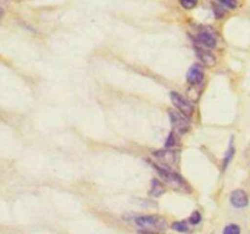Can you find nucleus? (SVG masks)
I'll return each mask as SVG.
<instances>
[{
  "label": "nucleus",
  "instance_id": "6",
  "mask_svg": "<svg viewBox=\"0 0 250 234\" xmlns=\"http://www.w3.org/2000/svg\"><path fill=\"white\" fill-rule=\"evenodd\" d=\"M229 200H231V204L234 207H237V209H243V207H246L249 204L248 195L242 189L233 190L231 196H229Z\"/></svg>",
  "mask_w": 250,
  "mask_h": 234
},
{
  "label": "nucleus",
  "instance_id": "2",
  "mask_svg": "<svg viewBox=\"0 0 250 234\" xmlns=\"http://www.w3.org/2000/svg\"><path fill=\"white\" fill-rule=\"evenodd\" d=\"M137 226L146 232H163L167 227L166 219L158 214H146L138 216L134 219Z\"/></svg>",
  "mask_w": 250,
  "mask_h": 234
},
{
  "label": "nucleus",
  "instance_id": "4",
  "mask_svg": "<svg viewBox=\"0 0 250 234\" xmlns=\"http://www.w3.org/2000/svg\"><path fill=\"white\" fill-rule=\"evenodd\" d=\"M154 155L159 158L161 165L165 166H173L178 161V157H180L178 151L173 150V149H163L160 151H156Z\"/></svg>",
  "mask_w": 250,
  "mask_h": 234
},
{
  "label": "nucleus",
  "instance_id": "19",
  "mask_svg": "<svg viewBox=\"0 0 250 234\" xmlns=\"http://www.w3.org/2000/svg\"><path fill=\"white\" fill-rule=\"evenodd\" d=\"M1 15H2V10H1V7H0V17H1Z\"/></svg>",
  "mask_w": 250,
  "mask_h": 234
},
{
  "label": "nucleus",
  "instance_id": "7",
  "mask_svg": "<svg viewBox=\"0 0 250 234\" xmlns=\"http://www.w3.org/2000/svg\"><path fill=\"white\" fill-rule=\"evenodd\" d=\"M203 79H204V71H203V68L199 65H193L188 70L187 80L190 84H200Z\"/></svg>",
  "mask_w": 250,
  "mask_h": 234
},
{
  "label": "nucleus",
  "instance_id": "1",
  "mask_svg": "<svg viewBox=\"0 0 250 234\" xmlns=\"http://www.w3.org/2000/svg\"><path fill=\"white\" fill-rule=\"evenodd\" d=\"M154 167H155L160 177L163 178V180L168 187H171L175 190H178V192H190L188 183L180 175H177L173 171H170L168 168H164L160 165H154Z\"/></svg>",
  "mask_w": 250,
  "mask_h": 234
},
{
  "label": "nucleus",
  "instance_id": "10",
  "mask_svg": "<svg viewBox=\"0 0 250 234\" xmlns=\"http://www.w3.org/2000/svg\"><path fill=\"white\" fill-rule=\"evenodd\" d=\"M164 192H165V188H164L163 183H161L160 180H158V179L151 180V189H150V192H149V194H150L151 196L158 197V196H160Z\"/></svg>",
  "mask_w": 250,
  "mask_h": 234
},
{
  "label": "nucleus",
  "instance_id": "12",
  "mask_svg": "<svg viewBox=\"0 0 250 234\" xmlns=\"http://www.w3.org/2000/svg\"><path fill=\"white\" fill-rule=\"evenodd\" d=\"M172 229L175 231L180 232V233H188L189 232V228H188V224L187 222L185 221H178V222H173L172 223Z\"/></svg>",
  "mask_w": 250,
  "mask_h": 234
},
{
  "label": "nucleus",
  "instance_id": "17",
  "mask_svg": "<svg viewBox=\"0 0 250 234\" xmlns=\"http://www.w3.org/2000/svg\"><path fill=\"white\" fill-rule=\"evenodd\" d=\"M173 145H175V136H173V133H171L168 136L167 141H166V148H173Z\"/></svg>",
  "mask_w": 250,
  "mask_h": 234
},
{
  "label": "nucleus",
  "instance_id": "11",
  "mask_svg": "<svg viewBox=\"0 0 250 234\" xmlns=\"http://www.w3.org/2000/svg\"><path fill=\"white\" fill-rule=\"evenodd\" d=\"M233 155H234V145H233V138H232L231 141H229V149H227V153L224 158V168H226L227 166H229V163L231 162Z\"/></svg>",
  "mask_w": 250,
  "mask_h": 234
},
{
  "label": "nucleus",
  "instance_id": "13",
  "mask_svg": "<svg viewBox=\"0 0 250 234\" xmlns=\"http://www.w3.org/2000/svg\"><path fill=\"white\" fill-rule=\"evenodd\" d=\"M222 234H241V227L236 223L227 224Z\"/></svg>",
  "mask_w": 250,
  "mask_h": 234
},
{
  "label": "nucleus",
  "instance_id": "15",
  "mask_svg": "<svg viewBox=\"0 0 250 234\" xmlns=\"http://www.w3.org/2000/svg\"><path fill=\"white\" fill-rule=\"evenodd\" d=\"M200 221H202V214H200L199 211H194L189 217V222L192 224H199Z\"/></svg>",
  "mask_w": 250,
  "mask_h": 234
},
{
  "label": "nucleus",
  "instance_id": "9",
  "mask_svg": "<svg viewBox=\"0 0 250 234\" xmlns=\"http://www.w3.org/2000/svg\"><path fill=\"white\" fill-rule=\"evenodd\" d=\"M197 55H198V58H199V60L202 61L205 66H209L210 67V66H214L215 62H216V58H215V56L212 55L210 51L204 50V49H202V48H197Z\"/></svg>",
  "mask_w": 250,
  "mask_h": 234
},
{
  "label": "nucleus",
  "instance_id": "5",
  "mask_svg": "<svg viewBox=\"0 0 250 234\" xmlns=\"http://www.w3.org/2000/svg\"><path fill=\"white\" fill-rule=\"evenodd\" d=\"M168 116H170L171 124H172V127L176 131L183 133V132H187L189 129V121L187 119L188 117H186L185 115L178 114V112L175 111H170L168 112Z\"/></svg>",
  "mask_w": 250,
  "mask_h": 234
},
{
  "label": "nucleus",
  "instance_id": "14",
  "mask_svg": "<svg viewBox=\"0 0 250 234\" xmlns=\"http://www.w3.org/2000/svg\"><path fill=\"white\" fill-rule=\"evenodd\" d=\"M180 4L182 5L185 9L187 10H192L197 6L198 0H180Z\"/></svg>",
  "mask_w": 250,
  "mask_h": 234
},
{
  "label": "nucleus",
  "instance_id": "18",
  "mask_svg": "<svg viewBox=\"0 0 250 234\" xmlns=\"http://www.w3.org/2000/svg\"><path fill=\"white\" fill-rule=\"evenodd\" d=\"M141 234H164L161 232H146V231H142Z\"/></svg>",
  "mask_w": 250,
  "mask_h": 234
},
{
  "label": "nucleus",
  "instance_id": "16",
  "mask_svg": "<svg viewBox=\"0 0 250 234\" xmlns=\"http://www.w3.org/2000/svg\"><path fill=\"white\" fill-rule=\"evenodd\" d=\"M219 1L229 9H234L237 6V0H219Z\"/></svg>",
  "mask_w": 250,
  "mask_h": 234
},
{
  "label": "nucleus",
  "instance_id": "8",
  "mask_svg": "<svg viewBox=\"0 0 250 234\" xmlns=\"http://www.w3.org/2000/svg\"><path fill=\"white\" fill-rule=\"evenodd\" d=\"M198 41H199L202 45L207 46V48H215L216 46V37H215V34L212 33V32L210 31H202L199 32V34H198Z\"/></svg>",
  "mask_w": 250,
  "mask_h": 234
},
{
  "label": "nucleus",
  "instance_id": "3",
  "mask_svg": "<svg viewBox=\"0 0 250 234\" xmlns=\"http://www.w3.org/2000/svg\"><path fill=\"white\" fill-rule=\"evenodd\" d=\"M170 98H171V101H172V104L175 105L178 110H180L181 114L185 115L186 117L192 116L193 112H194V107H193V105L190 104L189 100H187L185 97H183V95L178 94V93H176V92L171 93Z\"/></svg>",
  "mask_w": 250,
  "mask_h": 234
}]
</instances>
